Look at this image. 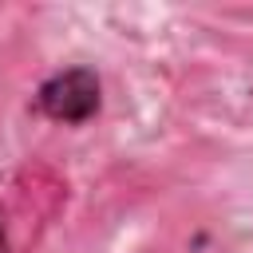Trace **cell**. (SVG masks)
<instances>
[{
  "label": "cell",
  "instance_id": "cell-1",
  "mask_svg": "<svg viewBox=\"0 0 253 253\" xmlns=\"http://www.w3.org/2000/svg\"><path fill=\"white\" fill-rule=\"evenodd\" d=\"M32 111L43 115L47 123H63V126H83L103 111V79L95 67L87 63H71L51 71L36 95H32Z\"/></svg>",
  "mask_w": 253,
  "mask_h": 253
},
{
  "label": "cell",
  "instance_id": "cell-2",
  "mask_svg": "<svg viewBox=\"0 0 253 253\" xmlns=\"http://www.w3.org/2000/svg\"><path fill=\"white\" fill-rule=\"evenodd\" d=\"M0 253H12V241H8V225H4V217H0Z\"/></svg>",
  "mask_w": 253,
  "mask_h": 253
}]
</instances>
